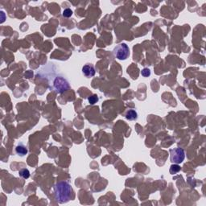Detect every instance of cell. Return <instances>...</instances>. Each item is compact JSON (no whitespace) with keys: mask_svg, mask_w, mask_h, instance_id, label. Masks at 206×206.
<instances>
[{"mask_svg":"<svg viewBox=\"0 0 206 206\" xmlns=\"http://www.w3.org/2000/svg\"><path fill=\"white\" fill-rule=\"evenodd\" d=\"M181 171V167L178 164L171 165L170 167V173L171 174H176Z\"/></svg>","mask_w":206,"mask_h":206,"instance_id":"9","label":"cell"},{"mask_svg":"<svg viewBox=\"0 0 206 206\" xmlns=\"http://www.w3.org/2000/svg\"><path fill=\"white\" fill-rule=\"evenodd\" d=\"M73 15V12L72 10L69 9V8H67V9L64 10L63 12V16L66 17V18H69Z\"/></svg>","mask_w":206,"mask_h":206,"instance_id":"11","label":"cell"},{"mask_svg":"<svg viewBox=\"0 0 206 206\" xmlns=\"http://www.w3.org/2000/svg\"><path fill=\"white\" fill-rule=\"evenodd\" d=\"M53 88L56 93H62L69 88V84L65 78L62 76H57L53 81Z\"/></svg>","mask_w":206,"mask_h":206,"instance_id":"4","label":"cell"},{"mask_svg":"<svg viewBox=\"0 0 206 206\" xmlns=\"http://www.w3.org/2000/svg\"><path fill=\"white\" fill-rule=\"evenodd\" d=\"M28 148H27V147H26L23 144H22V143L18 144L16 147H15V152H16L19 155H20V156H23V155H27V154H28Z\"/></svg>","mask_w":206,"mask_h":206,"instance_id":"6","label":"cell"},{"mask_svg":"<svg viewBox=\"0 0 206 206\" xmlns=\"http://www.w3.org/2000/svg\"><path fill=\"white\" fill-rule=\"evenodd\" d=\"M98 97H97V95H92V96H90V97H89L88 98V101H89V103L91 105H94L95 103H97V102H98Z\"/></svg>","mask_w":206,"mask_h":206,"instance_id":"10","label":"cell"},{"mask_svg":"<svg viewBox=\"0 0 206 206\" xmlns=\"http://www.w3.org/2000/svg\"><path fill=\"white\" fill-rule=\"evenodd\" d=\"M142 76H144V77H147V76H149L150 75V71L148 69H144L141 71Z\"/></svg>","mask_w":206,"mask_h":206,"instance_id":"12","label":"cell"},{"mask_svg":"<svg viewBox=\"0 0 206 206\" xmlns=\"http://www.w3.org/2000/svg\"><path fill=\"white\" fill-rule=\"evenodd\" d=\"M82 73L86 77H92L95 75V69L91 64H87L82 68Z\"/></svg>","mask_w":206,"mask_h":206,"instance_id":"5","label":"cell"},{"mask_svg":"<svg viewBox=\"0 0 206 206\" xmlns=\"http://www.w3.org/2000/svg\"><path fill=\"white\" fill-rule=\"evenodd\" d=\"M19 176L23 179H28L29 178V176H30V171H29V170L27 168L20 169L19 171Z\"/></svg>","mask_w":206,"mask_h":206,"instance_id":"8","label":"cell"},{"mask_svg":"<svg viewBox=\"0 0 206 206\" xmlns=\"http://www.w3.org/2000/svg\"><path fill=\"white\" fill-rule=\"evenodd\" d=\"M54 195L58 203H67L73 197V189L69 182L60 181L54 187Z\"/></svg>","mask_w":206,"mask_h":206,"instance_id":"1","label":"cell"},{"mask_svg":"<svg viewBox=\"0 0 206 206\" xmlns=\"http://www.w3.org/2000/svg\"><path fill=\"white\" fill-rule=\"evenodd\" d=\"M184 158H185V152L184 149L181 147H176L170 150V160L171 163L179 164L183 162Z\"/></svg>","mask_w":206,"mask_h":206,"instance_id":"3","label":"cell"},{"mask_svg":"<svg viewBox=\"0 0 206 206\" xmlns=\"http://www.w3.org/2000/svg\"><path fill=\"white\" fill-rule=\"evenodd\" d=\"M137 118H138V113L134 110H129L126 113V118L128 120H136Z\"/></svg>","mask_w":206,"mask_h":206,"instance_id":"7","label":"cell"},{"mask_svg":"<svg viewBox=\"0 0 206 206\" xmlns=\"http://www.w3.org/2000/svg\"><path fill=\"white\" fill-rule=\"evenodd\" d=\"M113 56L118 60H125L130 56V49L126 44L123 43L117 45L113 50Z\"/></svg>","mask_w":206,"mask_h":206,"instance_id":"2","label":"cell"}]
</instances>
